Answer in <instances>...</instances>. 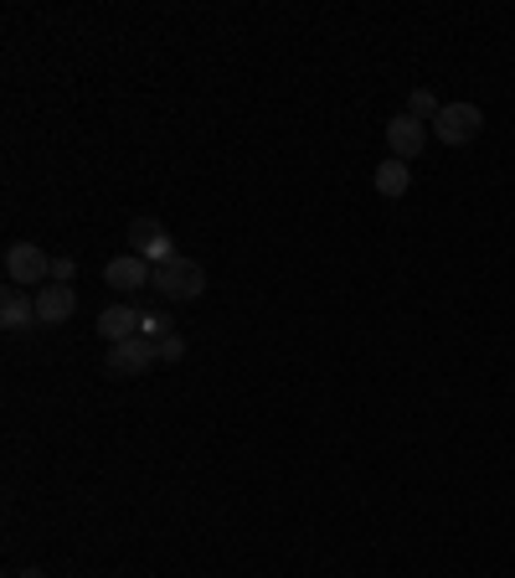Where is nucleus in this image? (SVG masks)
Instances as JSON below:
<instances>
[{"label": "nucleus", "mask_w": 515, "mask_h": 578, "mask_svg": "<svg viewBox=\"0 0 515 578\" xmlns=\"http://www.w3.org/2000/svg\"><path fill=\"white\" fill-rule=\"evenodd\" d=\"M6 279L17 289L52 285V254L36 248V243H6Z\"/></svg>", "instance_id": "f257e3e1"}, {"label": "nucleus", "mask_w": 515, "mask_h": 578, "mask_svg": "<svg viewBox=\"0 0 515 578\" xmlns=\"http://www.w3.org/2000/svg\"><path fill=\"white\" fill-rule=\"evenodd\" d=\"M155 289L165 295V300H202L206 295V269L196 264V258L175 254L171 264H160L155 269Z\"/></svg>", "instance_id": "f03ea898"}, {"label": "nucleus", "mask_w": 515, "mask_h": 578, "mask_svg": "<svg viewBox=\"0 0 515 578\" xmlns=\"http://www.w3.org/2000/svg\"><path fill=\"white\" fill-rule=\"evenodd\" d=\"M155 362H160V341L129 336V341H119V346H109V362H104V372H114V377H140V372H150Z\"/></svg>", "instance_id": "7ed1b4c3"}, {"label": "nucleus", "mask_w": 515, "mask_h": 578, "mask_svg": "<svg viewBox=\"0 0 515 578\" xmlns=\"http://www.w3.org/2000/svg\"><path fill=\"white\" fill-rule=\"evenodd\" d=\"M480 129H484V114L474 109V104H443L433 119V135L443 144H469V140H480Z\"/></svg>", "instance_id": "20e7f679"}, {"label": "nucleus", "mask_w": 515, "mask_h": 578, "mask_svg": "<svg viewBox=\"0 0 515 578\" xmlns=\"http://www.w3.org/2000/svg\"><path fill=\"white\" fill-rule=\"evenodd\" d=\"M129 254H140L144 264H171L175 258V243H171V233L155 223V217H135L129 223Z\"/></svg>", "instance_id": "39448f33"}, {"label": "nucleus", "mask_w": 515, "mask_h": 578, "mask_svg": "<svg viewBox=\"0 0 515 578\" xmlns=\"http://www.w3.org/2000/svg\"><path fill=\"white\" fill-rule=\"evenodd\" d=\"M78 310V289L73 285H42L36 289V325H63Z\"/></svg>", "instance_id": "423d86ee"}, {"label": "nucleus", "mask_w": 515, "mask_h": 578, "mask_svg": "<svg viewBox=\"0 0 515 578\" xmlns=\"http://www.w3.org/2000/svg\"><path fill=\"white\" fill-rule=\"evenodd\" d=\"M387 144H391V156H397V161H418L422 144H428V125L412 119V114H397V119L387 125Z\"/></svg>", "instance_id": "0eeeda50"}, {"label": "nucleus", "mask_w": 515, "mask_h": 578, "mask_svg": "<svg viewBox=\"0 0 515 578\" xmlns=\"http://www.w3.org/2000/svg\"><path fill=\"white\" fill-rule=\"evenodd\" d=\"M104 279H109V289H125V295H135V289H144L150 279H155V269L144 264L140 254H119L104 264Z\"/></svg>", "instance_id": "6e6552de"}, {"label": "nucleus", "mask_w": 515, "mask_h": 578, "mask_svg": "<svg viewBox=\"0 0 515 578\" xmlns=\"http://www.w3.org/2000/svg\"><path fill=\"white\" fill-rule=\"evenodd\" d=\"M140 310L135 306H109L104 315H98V336L109 341V346H119V341H129V336H140Z\"/></svg>", "instance_id": "1a4fd4ad"}, {"label": "nucleus", "mask_w": 515, "mask_h": 578, "mask_svg": "<svg viewBox=\"0 0 515 578\" xmlns=\"http://www.w3.org/2000/svg\"><path fill=\"white\" fill-rule=\"evenodd\" d=\"M32 321H36V295L6 289V300H0V331H26Z\"/></svg>", "instance_id": "9d476101"}, {"label": "nucleus", "mask_w": 515, "mask_h": 578, "mask_svg": "<svg viewBox=\"0 0 515 578\" xmlns=\"http://www.w3.org/2000/svg\"><path fill=\"white\" fill-rule=\"evenodd\" d=\"M407 186H412V171H407V161H397V156H387V161L376 165V192L382 196H407Z\"/></svg>", "instance_id": "9b49d317"}, {"label": "nucleus", "mask_w": 515, "mask_h": 578, "mask_svg": "<svg viewBox=\"0 0 515 578\" xmlns=\"http://www.w3.org/2000/svg\"><path fill=\"white\" fill-rule=\"evenodd\" d=\"M438 109H443V104H438V98L428 94V88H412V98H407V114H412V119H422V125H433V119H438Z\"/></svg>", "instance_id": "f8f14e48"}, {"label": "nucleus", "mask_w": 515, "mask_h": 578, "mask_svg": "<svg viewBox=\"0 0 515 578\" xmlns=\"http://www.w3.org/2000/svg\"><path fill=\"white\" fill-rule=\"evenodd\" d=\"M140 336L165 341V336H175V321L165 315V310H155V315H144V321H140Z\"/></svg>", "instance_id": "ddd939ff"}, {"label": "nucleus", "mask_w": 515, "mask_h": 578, "mask_svg": "<svg viewBox=\"0 0 515 578\" xmlns=\"http://www.w3.org/2000/svg\"><path fill=\"white\" fill-rule=\"evenodd\" d=\"M73 279H78V258L57 254L52 258V285H73Z\"/></svg>", "instance_id": "4468645a"}, {"label": "nucleus", "mask_w": 515, "mask_h": 578, "mask_svg": "<svg viewBox=\"0 0 515 578\" xmlns=\"http://www.w3.org/2000/svg\"><path fill=\"white\" fill-rule=\"evenodd\" d=\"M181 356H186V341H181V336L160 341V362H181Z\"/></svg>", "instance_id": "2eb2a0df"}, {"label": "nucleus", "mask_w": 515, "mask_h": 578, "mask_svg": "<svg viewBox=\"0 0 515 578\" xmlns=\"http://www.w3.org/2000/svg\"><path fill=\"white\" fill-rule=\"evenodd\" d=\"M17 578H47V574H42V568H26V574H17Z\"/></svg>", "instance_id": "dca6fc26"}]
</instances>
